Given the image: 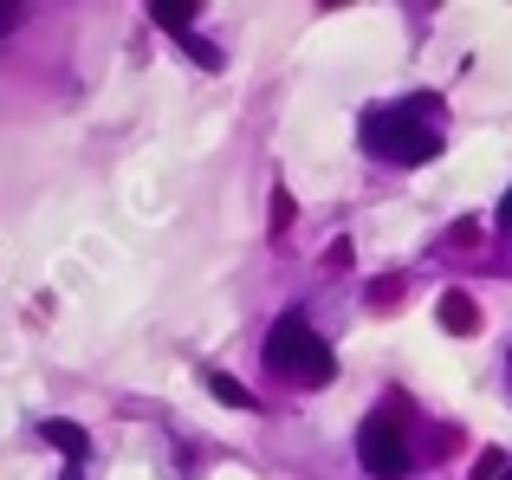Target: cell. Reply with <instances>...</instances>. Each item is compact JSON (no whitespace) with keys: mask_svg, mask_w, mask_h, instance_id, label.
<instances>
[{"mask_svg":"<svg viewBox=\"0 0 512 480\" xmlns=\"http://www.w3.org/2000/svg\"><path fill=\"white\" fill-rule=\"evenodd\" d=\"M428 104L435 98H409V104H389V111H370L363 117V150H376L383 163H428L441 150V130L415 117Z\"/></svg>","mask_w":512,"mask_h":480,"instance_id":"obj_1","label":"cell"},{"mask_svg":"<svg viewBox=\"0 0 512 480\" xmlns=\"http://www.w3.org/2000/svg\"><path fill=\"white\" fill-rule=\"evenodd\" d=\"M266 364H273L286 383H312V390L338 377V357L325 351V338L312 331L305 312H286L273 331H266Z\"/></svg>","mask_w":512,"mask_h":480,"instance_id":"obj_2","label":"cell"},{"mask_svg":"<svg viewBox=\"0 0 512 480\" xmlns=\"http://www.w3.org/2000/svg\"><path fill=\"white\" fill-rule=\"evenodd\" d=\"M357 461L376 480H402V474H409V442H402V435L376 416V422H363V429H357Z\"/></svg>","mask_w":512,"mask_h":480,"instance_id":"obj_3","label":"cell"},{"mask_svg":"<svg viewBox=\"0 0 512 480\" xmlns=\"http://www.w3.org/2000/svg\"><path fill=\"white\" fill-rule=\"evenodd\" d=\"M441 325H448L454 338H474V331H480L474 299H467V292H441Z\"/></svg>","mask_w":512,"mask_h":480,"instance_id":"obj_4","label":"cell"},{"mask_svg":"<svg viewBox=\"0 0 512 480\" xmlns=\"http://www.w3.org/2000/svg\"><path fill=\"white\" fill-rule=\"evenodd\" d=\"M46 442H52V448H65L72 461H85V455H91V435L78 429V422H46Z\"/></svg>","mask_w":512,"mask_h":480,"instance_id":"obj_5","label":"cell"},{"mask_svg":"<svg viewBox=\"0 0 512 480\" xmlns=\"http://www.w3.org/2000/svg\"><path fill=\"white\" fill-rule=\"evenodd\" d=\"M201 383H208V390H214V396H221V403H227V409H247V403H253V396H247V390H240V383H234V377H227V370H201Z\"/></svg>","mask_w":512,"mask_h":480,"instance_id":"obj_6","label":"cell"},{"mask_svg":"<svg viewBox=\"0 0 512 480\" xmlns=\"http://www.w3.org/2000/svg\"><path fill=\"white\" fill-rule=\"evenodd\" d=\"M150 20H156V26H169V33H188L195 7H188V0H156V7H150Z\"/></svg>","mask_w":512,"mask_h":480,"instance_id":"obj_7","label":"cell"},{"mask_svg":"<svg viewBox=\"0 0 512 480\" xmlns=\"http://www.w3.org/2000/svg\"><path fill=\"white\" fill-rule=\"evenodd\" d=\"M13 26H20V7H7V0H0V39H7Z\"/></svg>","mask_w":512,"mask_h":480,"instance_id":"obj_8","label":"cell"},{"mask_svg":"<svg viewBox=\"0 0 512 480\" xmlns=\"http://www.w3.org/2000/svg\"><path fill=\"white\" fill-rule=\"evenodd\" d=\"M500 228H506V234H512V189H506V195H500Z\"/></svg>","mask_w":512,"mask_h":480,"instance_id":"obj_9","label":"cell"},{"mask_svg":"<svg viewBox=\"0 0 512 480\" xmlns=\"http://www.w3.org/2000/svg\"><path fill=\"white\" fill-rule=\"evenodd\" d=\"M65 480H78V468H72V474H65Z\"/></svg>","mask_w":512,"mask_h":480,"instance_id":"obj_10","label":"cell"},{"mask_svg":"<svg viewBox=\"0 0 512 480\" xmlns=\"http://www.w3.org/2000/svg\"><path fill=\"white\" fill-rule=\"evenodd\" d=\"M506 480H512V474H506Z\"/></svg>","mask_w":512,"mask_h":480,"instance_id":"obj_11","label":"cell"}]
</instances>
